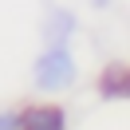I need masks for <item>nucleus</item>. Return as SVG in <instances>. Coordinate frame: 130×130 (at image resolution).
<instances>
[{"mask_svg":"<svg viewBox=\"0 0 130 130\" xmlns=\"http://www.w3.org/2000/svg\"><path fill=\"white\" fill-rule=\"evenodd\" d=\"M0 130H20V114H8V110H0Z\"/></svg>","mask_w":130,"mask_h":130,"instance_id":"obj_5","label":"nucleus"},{"mask_svg":"<svg viewBox=\"0 0 130 130\" xmlns=\"http://www.w3.org/2000/svg\"><path fill=\"white\" fill-rule=\"evenodd\" d=\"M47 36H51L55 43L71 40V36H75V16L63 12V8H51V12H47Z\"/></svg>","mask_w":130,"mask_h":130,"instance_id":"obj_4","label":"nucleus"},{"mask_svg":"<svg viewBox=\"0 0 130 130\" xmlns=\"http://www.w3.org/2000/svg\"><path fill=\"white\" fill-rule=\"evenodd\" d=\"M71 79H75V59L63 43H51L32 67V83L40 91H63V87H71Z\"/></svg>","mask_w":130,"mask_h":130,"instance_id":"obj_1","label":"nucleus"},{"mask_svg":"<svg viewBox=\"0 0 130 130\" xmlns=\"http://www.w3.org/2000/svg\"><path fill=\"white\" fill-rule=\"evenodd\" d=\"M20 130H67V114L59 106H28L20 110Z\"/></svg>","mask_w":130,"mask_h":130,"instance_id":"obj_2","label":"nucleus"},{"mask_svg":"<svg viewBox=\"0 0 130 130\" xmlns=\"http://www.w3.org/2000/svg\"><path fill=\"white\" fill-rule=\"evenodd\" d=\"M99 91H103L106 99H118V95L130 99V67H114V71H106L103 83H99Z\"/></svg>","mask_w":130,"mask_h":130,"instance_id":"obj_3","label":"nucleus"}]
</instances>
